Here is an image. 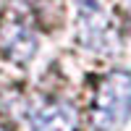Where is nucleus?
I'll return each mask as SVG.
<instances>
[{"label": "nucleus", "mask_w": 131, "mask_h": 131, "mask_svg": "<svg viewBox=\"0 0 131 131\" xmlns=\"http://www.w3.org/2000/svg\"><path fill=\"white\" fill-rule=\"evenodd\" d=\"M126 3H128V5H131V0H126Z\"/></svg>", "instance_id": "39448f33"}, {"label": "nucleus", "mask_w": 131, "mask_h": 131, "mask_svg": "<svg viewBox=\"0 0 131 131\" xmlns=\"http://www.w3.org/2000/svg\"><path fill=\"white\" fill-rule=\"evenodd\" d=\"M3 42H5V47H8V55H13L18 60H26L29 55H34V50H37L34 34H31L24 24H8Z\"/></svg>", "instance_id": "20e7f679"}, {"label": "nucleus", "mask_w": 131, "mask_h": 131, "mask_svg": "<svg viewBox=\"0 0 131 131\" xmlns=\"http://www.w3.org/2000/svg\"><path fill=\"white\" fill-rule=\"evenodd\" d=\"M79 39L84 47H89L94 52H110L118 42L113 18L92 0L79 3Z\"/></svg>", "instance_id": "f03ea898"}, {"label": "nucleus", "mask_w": 131, "mask_h": 131, "mask_svg": "<svg viewBox=\"0 0 131 131\" xmlns=\"http://www.w3.org/2000/svg\"><path fill=\"white\" fill-rule=\"evenodd\" d=\"M79 115L68 102H50L31 113V131H76Z\"/></svg>", "instance_id": "7ed1b4c3"}, {"label": "nucleus", "mask_w": 131, "mask_h": 131, "mask_svg": "<svg viewBox=\"0 0 131 131\" xmlns=\"http://www.w3.org/2000/svg\"><path fill=\"white\" fill-rule=\"evenodd\" d=\"M131 118V73L102 76L89 100V123L94 131H115Z\"/></svg>", "instance_id": "f257e3e1"}]
</instances>
